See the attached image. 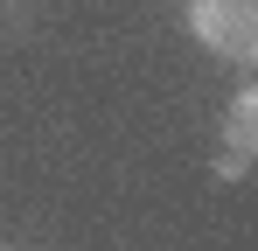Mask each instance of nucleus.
Returning a JSON list of instances; mask_svg holds the SVG:
<instances>
[{"mask_svg":"<svg viewBox=\"0 0 258 251\" xmlns=\"http://www.w3.org/2000/svg\"><path fill=\"white\" fill-rule=\"evenodd\" d=\"M251 147H258V91H237V105H230V147H223L216 174H223V181H237L244 161H251Z\"/></svg>","mask_w":258,"mask_h":251,"instance_id":"obj_2","label":"nucleus"},{"mask_svg":"<svg viewBox=\"0 0 258 251\" xmlns=\"http://www.w3.org/2000/svg\"><path fill=\"white\" fill-rule=\"evenodd\" d=\"M188 28L210 56L251 63L258 56V0H188Z\"/></svg>","mask_w":258,"mask_h":251,"instance_id":"obj_1","label":"nucleus"}]
</instances>
